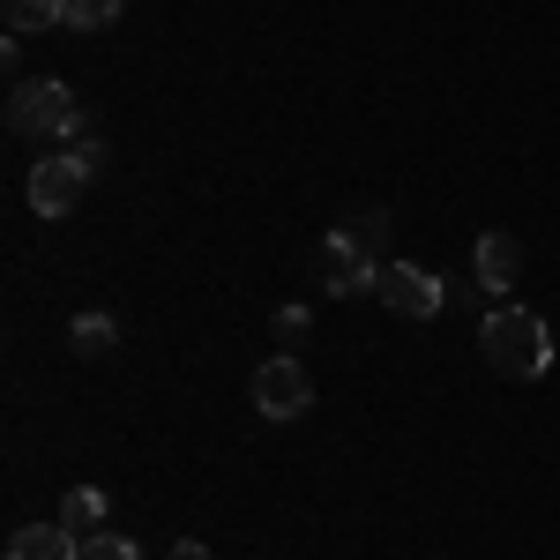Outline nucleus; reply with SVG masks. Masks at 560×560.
Returning a JSON list of instances; mask_svg holds the SVG:
<instances>
[{
  "label": "nucleus",
  "instance_id": "obj_3",
  "mask_svg": "<svg viewBox=\"0 0 560 560\" xmlns=\"http://www.w3.org/2000/svg\"><path fill=\"white\" fill-rule=\"evenodd\" d=\"M314 269H322V292H329V300H366V292H382V269H388V261L374 255L351 224H337V232L322 240Z\"/></svg>",
  "mask_w": 560,
  "mask_h": 560
},
{
  "label": "nucleus",
  "instance_id": "obj_9",
  "mask_svg": "<svg viewBox=\"0 0 560 560\" xmlns=\"http://www.w3.org/2000/svg\"><path fill=\"white\" fill-rule=\"evenodd\" d=\"M60 523H68L75 538H97V530H105V486H75V493L60 501Z\"/></svg>",
  "mask_w": 560,
  "mask_h": 560
},
{
  "label": "nucleus",
  "instance_id": "obj_11",
  "mask_svg": "<svg viewBox=\"0 0 560 560\" xmlns=\"http://www.w3.org/2000/svg\"><path fill=\"white\" fill-rule=\"evenodd\" d=\"M52 23H68L60 0H8V31H15V38H23V31H52Z\"/></svg>",
  "mask_w": 560,
  "mask_h": 560
},
{
  "label": "nucleus",
  "instance_id": "obj_6",
  "mask_svg": "<svg viewBox=\"0 0 560 560\" xmlns=\"http://www.w3.org/2000/svg\"><path fill=\"white\" fill-rule=\"evenodd\" d=\"M23 195H31V210H38V217H68L90 195V173L68 158V150H52V158L31 165V187H23Z\"/></svg>",
  "mask_w": 560,
  "mask_h": 560
},
{
  "label": "nucleus",
  "instance_id": "obj_8",
  "mask_svg": "<svg viewBox=\"0 0 560 560\" xmlns=\"http://www.w3.org/2000/svg\"><path fill=\"white\" fill-rule=\"evenodd\" d=\"M75 553H83V538L68 523H23L8 538V560H75Z\"/></svg>",
  "mask_w": 560,
  "mask_h": 560
},
{
  "label": "nucleus",
  "instance_id": "obj_15",
  "mask_svg": "<svg viewBox=\"0 0 560 560\" xmlns=\"http://www.w3.org/2000/svg\"><path fill=\"white\" fill-rule=\"evenodd\" d=\"M75 560H142V553H135V538H120V530H97V538H83Z\"/></svg>",
  "mask_w": 560,
  "mask_h": 560
},
{
  "label": "nucleus",
  "instance_id": "obj_14",
  "mask_svg": "<svg viewBox=\"0 0 560 560\" xmlns=\"http://www.w3.org/2000/svg\"><path fill=\"white\" fill-rule=\"evenodd\" d=\"M306 337H314V306H277V345H306Z\"/></svg>",
  "mask_w": 560,
  "mask_h": 560
},
{
  "label": "nucleus",
  "instance_id": "obj_1",
  "mask_svg": "<svg viewBox=\"0 0 560 560\" xmlns=\"http://www.w3.org/2000/svg\"><path fill=\"white\" fill-rule=\"evenodd\" d=\"M478 351H486V366L501 382H538L553 366V337H546V322L530 306H493L478 322Z\"/></svg>",
  "mask_w": 560,
  "mask_h": 560
},
{
  "label": "nucleus",
  "instance_id": "obj_12",
  "mask_svg": "<svg viewBox=\"0 0 560 560\" xmlns=\"http://www.w3.org/2000/svg\"><path fill=\"white\" fill-rule=\"evenodd\" d=\"M60 8H68V23H60V31H113L128 0H60Z\"/></svg>",
  "mask_w": 560,
  "mask_h": 560
},
{
  "label": "nucleus",
  "instance_id": "obj_10",
  "mask_svg": "<svg viewBox=\"0 0 560 560\" xmlns=\"http://www.w3.org/2000/svg\"><path fill=\"white\" fill-rule=\"evenodd\" d=\"M68 345L83 351V359H97V351L120 345V322H113V314H75V322H68Z\"/></svg>",
  "mask_w": 560,
  "mask_h": 560
},
{
  "label": "nucleus",
  "instance_id": "obj_4",
  "mask_svg": "<svg viewBox=\"0 0 560 560\" xmlns=\"http://www.w3.org/2000/svg\"><path fill=\"white\" fill-rule=\"evenodd\" d=\"M255 411L261 419H277V427H292L314 411V374H306L292 351H277V359H261L255 366Z\"/></svg>",
  "mask_w": 560,
  "mask_h": 560
},
{
  "label": "nucleus",
  "instance_id": "obj_7",
  "mask_svg": "<svg viewBox=\"0 0 560 560\" xmlns=\"http://www.w3.org/2000/svg\"><path fill=\"white\" fill-rule=\"evenodd\" d=\"M471 277H478V292H493V300H509V292L523 284V240H516V232H478Z\"/></svg>",
  "mask_w": 560,
  "mask_h": 560
},
{
  "label": "nucleus",
  "instance_id": "obj_2",
  "mask_svg": "<svg viewBox=\"0 0 560 560\" xmlns=\"http://www.w3.org/2000/svg\"><path fill=\"white\" fill-rule=\"evenodd\" d=\"M8 128L45 135V142H68V135L83 128V105H75V90L60 83V75H31V83L8 90Z\"/></svg>",
  "mask_w": 560,
  "mask_h": 560
},
{
  "label": "nucleus",
  "instance_id": "obj_16",
  "mask_svg": "<svg viewBox=\"0 0 560 560\" xmlns=\"http://www.w3.org/2000/svg\"><path fill=\"white\" fill-rule=\"evenodd\" d=\"M351 232H359V240L388 261V210H359V217H351Z\"/></svg>",
  "mask_w": 560,
  "mask_h": 560
},
{
  "label": "nucleus",
  "instance_id": "obj_5",
  "mask_svg": "<svg viewBox=\"0 0 560 560\" xmlns=\"http://www.w3.org/2000/svg\"><path fill=\"white\" fill-rule=\"evenodd\" d=\"M382 300H388V314H404V322H433V314L448 306V284H441L433 269H419V261H388Z\"/></svg>",
  "mask_w": 560,
  "mask_h": 560
},
{
  "label": "nucleus",
  "instance_id": "obj_13",
  "mask_svg": "<svg viewBox=\"0 0 560 560\" xmlns=\"http://www.w3.org/2000/svg\"><path fill=\"white\" fill-rule=\"evenodd\" d=\"M68 158H75V165H83V173L97 179V173H105V135H97V128L83 120V128L68 135Z\"/></svg>",
  "mask_w": 560,
  "mask_h": 560
},
{
  "label": "nucleus",
  "instance_id": "obj_17",
  "mask_svg": "<svg viewBox=\"0 0 560 560\" xmlns=\"http://www.w3.org/2000/svg\"><path fill=\"white\" fill-rule=\"evenodd\" d=\"M165 560H217V553H210V546H202V538H179V546H173V553H165Z\"/></svg>",
  "mask_w": 560,
  "mask_h": 560
}]
</instances>
